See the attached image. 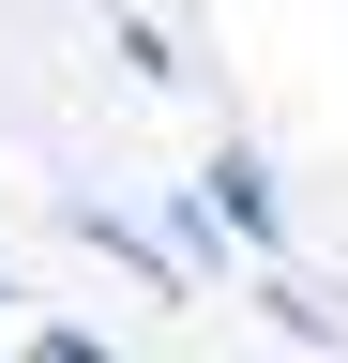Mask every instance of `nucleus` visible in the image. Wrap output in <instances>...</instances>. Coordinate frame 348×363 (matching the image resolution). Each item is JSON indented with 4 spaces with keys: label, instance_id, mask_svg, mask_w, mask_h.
<instances>
[{
    "label": "nucleus",
    "instance_id": "1",
    "mask_svg": "<svg viewBox=\"0 0 348 363\" xmlns=\"http://www.w3.org/2000/svg\"><path fill=\"white\" fill-rule=\"evenodd\" d=\"M212 197H228V227H242V242H273V182H257V167H212Z\"/></svg>",
    "mask_w": 348,
    "mask_h": 363
}]
</instances>
